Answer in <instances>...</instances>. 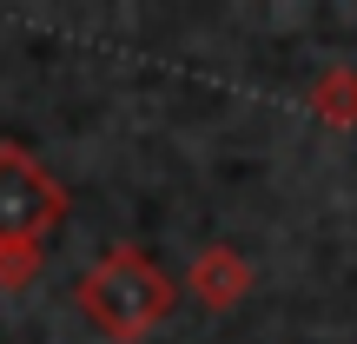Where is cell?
<instances>
[{"instance_id": "6da1fadb", "label": "cell", "mask_w": 357, "mask_h": 344, "mask_svg": "<svg viewBox=\"0 0 357 344\" xmlns=\"http://www.w3.org/2000/svg\"><path fill=\"white\" fill-rule=\"evenodd\" d=\"M172 305H178V285L153 265V252H139L132 239L106 245V252L79 271V285H73V311L106 344H139V338H153L159 324L172 318Z\"/></svg>"}, {"instance_id": "7a4b0ae2", "label": "cell", "mask_w": 357, "mask_h": 344, "mask_svg": "<svg viewBox=\"0 0 357 344\" xmlns=\"http://www.w3.org/2000/svg\"><path fill=\"white\" fill-rule=\"evenodd\" d=\"M66 218V186L26 146L0 140V245H47Z\"/></svg>"}, {"instance_id": "3957f363", "label": "cell", "mask_w": 357, "mask_h": 344, "mask_svg": "<svg viewBox=\"0 0 357 344\" xmlns=\"http://www.w3.org/2000/svg\"><path fill=\"white\" fill-rule=\"evenodd\" d=\"M178 292L199 298L205 311H238L245 298H252V265H245L238 245H199L185 278H178Z\"/></svg>"}, {"instance_id": "277c9868", "label": "cell", "mask_w": 357, "mask_h": 344, "mask_svg": "<svg viewBox=\"0 0 357 344\" xmlns=\"http://www.w3.org/2000/svg\"><path fill=\"white\" fill-rule=\"evenodd\" d=\"M311 119L337 133H357V66H324L311 80Z\"/></svg>"}, {"instance_id": "5b68a950", "label": "cell", "mask_w": 357, "mask_h": 344, "mask_svg": "<svg viewBox=\"0 0 357 344\" xmlns=\"http://www.w3.org/2000/svg\"><path fill=\"white\" fill-rule=\"evenodd\" d=\"M47 265V245H0V292H26Z\"/></svg>"}]
</instances>
